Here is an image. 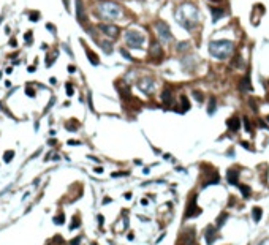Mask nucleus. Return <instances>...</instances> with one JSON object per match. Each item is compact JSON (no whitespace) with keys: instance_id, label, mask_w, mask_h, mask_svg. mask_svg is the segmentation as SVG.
<instances>
[{"instance_id":"obj_1","label":"nucleus","mask_w":269,"mask_h":245,"mask_svg":"<svg viewBox=\"0 0 269 245\" xmlns=\"http://www.w3.org/2000/svg\"><path fill=\"white\" fill-rule=\"evenodd\" d=\"M209 52L218 60L228 59V55L233 52V43L228 40H220V41H211Z\"/></svg>"},{"instance_id":"obj_2","label":"nucleus","mask_w":269,"mask_h":245,"mask_svg":"<svg viewBox=\"0 0 269 245\" xmlns=\"http://www.w3.org/2000/svg\"><path fill=\"white\" fill-rule=\"evenodd\" d=\"M97 15L101 19L106 21H113L122 16V8L117 3H111V2H105L97 6Z\"/></svg>"},{"instance_id":"obj_3","label":"nucleus","mask_w":269,"mask_h":245,"mask_svg":"<svg viewBox=\"0 0 269 245\" xmlns=\"http://www.w3.org/2000/svg\"><path fill=\"white\" fill-rule=\"evenodd\" d=\"M195 10L192 5H184L181 8L177 10L176 13V18H177V22H181L184 27H187V29H192L193 25L196 22V15H190V13Z\"/></svg>"},{"instance_id":"obj_4","label":"nucleus","mask_w":269,"mask_h":245,"mask_svg":"<svg viewBox=\"0 0 269 245\" xmlns=\"http://www.w3.org/2000/svg\"><path fill=\"white\" fill-rule=\"evenodd\" d=\"M125 43L128 47L133 49H141L144 44V35L136 32V30H127L125 32Z\"/></svg>"},{"instance_id":"obj_5","label":"nucleus","mask_w":269,"mask_h":245,"mask_svg":"<svg viewBox=\"0 0 269 245\" xmlns=\"http://www.w3.org/2000/svg\"><path fill=\"white\" fill-rule=\"evenodd\" d=\"M155 29H157V35H158V38H160L162 41H171L173 40V35H171V30H169V27L166 22H163V21H157L155 22Z\"/></svg>"},{"instance_id":"obj_6","label":"nucleus","mask_w":269,"mask_h":245,"mask_svg":"<svg viewBox=\"0 0 269 245\" xmlns=\"http://www.w3.org/2000/svg\"><path fill=\"white\" fill-rule=\"evenodd\" d=\"M138 87H139L141 92L144 93H152L154 92V89H155V82L152 78H141L139 81H138Z\"/></svg>"},{"instance_id":"obj_7","label":"nucleus","mask_w":269,"mask_h":245,"mask_svg":"<svg viewBox=\"0 0 269 245\" xmlns=\"http://www.w3.org/2000/svg\"><path fill=\"white\" fill-rule=\"evenodd\" d=\"M98 29H100L103 33H105V35H108L109 38H116L117 35H119V27H116V25H113V24H100Z\"/></svg>"},{"instance_id":"obj_8","label":"nucleus","mask_w":269,"mask_h":245,"mask_svg":"<svg viewBox=\"0 0 269 245\" xmlns=\"http://www.w3.org/2000/svg\"><path fill=\"white\" fill-rule=\"evenodd\" d=\"M150 57H155V60L158 62V60H162V57H163V51H162V46L158 44V41H155V40H152L150 41Z\"/></svg>"},{"instance_id":"obj_9","label":"nucleus","mask_w":269,"mask_h":245,"mask_svg":"<svg viewBox=\"0 0 269 245\" xmlns=\"http://www.w3.org/2000/svg\"><path fill=\"white\" fill-rule=\"evenodd\" d=\"M114 86H116L117 90H119V93H120L122 98H127V96L130 98V87H128V84H125L123 81H117Z\"/></svg>"},{"instance_id":"obj_10","label":"nucleus","mask_w":269,"mask_h":245,"mask_svg":"<svg viewBox=\"0 0 269 245\" xmlns=\"http://www.w3.org/2000/svg\"><path fill=\"white\" fill-rule=\"evenodd\" d=\"M76 18L81 24L86 22V11H84V5H82V0H76Z\"/></svg>"},{"instance_id":"obj_11","label":"nucleus","mask_w":269,"mask_h":245,"mask_svg":"<svg viewBox=\"0 0 269 245\" xmlns=\"http://www.w3.org/2000/svg\"><path fill=\"white\" fill-rule=\"evenodd\" d=\"M195 201H196V196H193V199L190 201V204H189V207H187V212H185V218H190V217L198 215L199 212H201V211H199V209L196 207Z\"/></svg>"},{"instance_id":"obj_12","label":"nucleus","mask_w":269,"mask_h":245,"mask_svg":"<svg viewBox=\"0 0 269 245\" xmlns=\"http://www.w3.org/2000/svg\"><path fill=\"white\" fill-rule=\"evenodd\" d=\"M162 101L166 104V106H169V104L173 103V95H171V90H169V89H165V90H163V93H162Z\"/></svg>"},{"instance_id":"obj_13","label":"nucleus","mask_w":269,"mask_h":245,"mask_svg":"<svg viewBox=\"0 0 269 245\" xmlns=\"http://www.w3.org/2000/svg\"><path fill=\"white\" fill-rule=\"evenodd\" d=\"M228 127H230V130H231V131H238V130H239V127H241V120H239L238 117L230 119V120H228Z\"/></svg>"},{"instance_id":"obj_14","label":"nucleus","mask_w":269,"mask_h":245,"mask_svg":"<svg viewBox=\"0 0 269 245\" xmlns=\"http://www.w3.org/2000/svg\"><path fill=\"white\" fill-rule=\"evenodd\" d=\"M239 89L242 90V92H247V90L250 89V78L249 76H245V78L241 81V84H239Z\"/></svg>"},{"instance_id":"obj_15","label":"nucleus","mask_w":269,"mask_h":245,"mask_svg":"<svg viewBox=\"0 0 269 245\" xmlns=\"http://www.w3.org/2000/svg\"><path fill=\"white\" fill-rule=\"evenodd\" d=\"M228 182H230V184H233V185L238 184V171H234V169L228 171Z\"/></svg>"},{"instance_id":"obj_16","label":"nucleus","mask_w":269,"mask_h":245,"mask_svg":"<svg viewBox=\"0 0 269 245\" xmlns=\"http://www.w3.org/2000/svg\"><path fill=\"white\" fill-rule=\"evenodd\" d=\"M65 128H67V130H70V131H76V130L79 128V123H78V120L71 119V122L65 123Z\"/></svg>"},{"instance_id":"obj_17","label":"nucleus","mask_w":269,"mask_h":245,"mask_svg":"<svg viewBox=\"0 0 269 245\" xmlns=\"http://www.w3.org/2000/svg\"><path fill=\"white\" fill-rule=\"evenodd\" d=\"M214 237H215V229H214V228H208V231H206V240H208L209 245L212 243Z\"/></svg>"},{"instance_id":"obj_18","label":"nucleus","mask_w":269,"mask_h":245,"mask_svg":"<svg viewBox=\"0 0 269 245\" xmlns=\"http://www.w3.org/2000/svg\"><path fill=\"white\" fill-rule=\"evenodd\" d=\"M87 51V55H89V62H90L92 65H98L100 64V60L97 59V55H95V52H92V51H89V49H86Z\"/></svg>"},{"instance_id":"obj_19","label":"nucleus","mask_w":269,"mask_h":245,"mask_svg":"<svg viewBox=\"0 0 269 245\" xmlns=\"http://www.w3.org/2000/svg\"><path fill=\"white\" fill-rule=\"evenodd\" d=\"M211 11H212V15H214V21H218L220 16H223V13H225L223 10H217V8H214V6L211 8Z\"/></svg>"},{"instance_id":"obj_20","label":"nucleus","mask_w":269,"mask_h":245,"mask_svg":"<svg viewBox=\"0 0 269 245\" xmlns=\"http://www.w3.org/2000/svg\"><path fill=\"white\" fill-rule=\"evenodd\" d=\"M100 46H101V49H103L106 54H109V52L113 51V46H111V43H108V41H103V43H100Z\"/></svg>"},{"instance_id":"obj_21","label":"nucleus","mask_w":269,"mask_h":245,"mask_svg":"<svg viewBox=\"0 0 269 245\" xmlns=\"http://www.w3.org/2000/svg\"><path fill=\"white\" fill-rule=\"evenodd\" d=\"M214 111H215V98H211L209 100V109H208V113L209 114H214Z\"/></svg>"},{"instance_id":"obj_22","label":"nucleus","mask_w":269,"mask_h":245,"mask_svg":"<svg viewBox=\"0 0 269 245\" xmlns=\"http://www.w3.org/2000/svg\"><path fill=\"white\" fill-rule=\"evenodd\" d=\"M181 103H182V109H184V111H187V109L190 108V103H189V100H187V96H181Z\"/></svg>"},{"instance_id":"obj_23","label":"nucleus","mask_w":269,"mask_h":245,"mask_svg":"<svg viewBox=\"0 0 269 245\" xmlns=\"http://www.w3.org/2000/svg\"><path fill=\"white\" fill-rule=\"evenodd\" d=\"M13 157H15V152H13V150H8V152H5V157H3V158H5V162L8 163V162H11Z\"/></svg>"},{"instance_id":"obj_24","label":"nucleus","mask_w":269,"mask_h":245,"mask_svg":"<svg viewBox=\"0 0 269 245\" xmlns=\"http://www.w3.org/2000/svg\"><path fill=\"white\" fill-rule=\"evenodd\" d=\"M253 218L257 220V221L261 218V209H258V207H255V209H253Z\"/></svg>"},{"instance_id":"obj_25","label":"nucleus","mask_w":269,"mask_h":245,"mask_svg":"<svg viewBox=\"0 0 269 245\" xmlns=\"http://www.w3.org/2000/svg\"><path fill=\"white\" fill-rule=\"evenodd\" d=\"M29 16H30V21H38V18H40V13L38 11H32V13H29Z\"/></svg>"},{"instance_id":"obj_26","label":"nucleus","mask_w":269,"mask_h":245,"mask_svg":"<svg viewBox=\"0 0 269 245\" xmlns=\"http://www.w3.org/2000/svg\"><path fill=\"white\" fill-rule=\"evenodd\" d=\"M241 190H242V194H244V198H247V196L250 194V190L247 188L245 185H241Z\"/></svg>"},{"instance_id":"obj_27","label":"nucleus","mask_w":269,"mask_h":245,"mask_svg":"<svg viewBox=\"0 0 269 245\" xmlns=\"http://www.w3.org/2000/svg\"><path fill=\"white\" fill-rule=\"evenodd\" d=\"M120 52H122V55H123V57H125V59H128V60H133V57H132V55H130L127 51H125V49H120Z\"/></svg>"},{"instance_id":"obj_28","label":"nucleus","mask_w":269,"mask_h":245,"mask_svg":"<svg viewBox=\"0 0 269 245\" xmlns=\"http://www.w3.org/2000/svg\"><path fill=\"white\" fill-rule=\"evenodd\" d=\"M65 87H67V93H68V96H71V95H73V86H71V84H67Z\"/></svg>"},{"instance_id":"obj_29","label":"nucleus","mask_w":269,"mask_h":245,"mask_svg":"<svg viewBox=\"0 0 269 245\" xmlns=\"http://www.w3.org/2000/svg\"><path fill=\"white\" fill-rule=\"evenodd\" d=\"M193 95H195L196 101H203V95H201V92H193Z\"/></svg>"},{"instance_id":"obj_30","label":"nucleus","mask_w":269,"mask_h":245,"mask_svg":"<svg viewBox=\"0 0 269 245\" xmlns=\"http://www.w3.org/2000/svg\"><path fill=\"white\" fill-rule=\"evenodd\" d=\"M76 226H79V220H78V218H74V221L71 223V226H70V229H74V228H76Z\"/></svg>"},{"instance_id":"obj_31","label":"nucleus","mask_w":269,"mask_h":245,"mask_svg":"<svg viewBox=\"0 0 269 245\" xmlns=\"http://www.w3.org/2000/svg\"><path fill=\"white\" fill-rule=\"evenodd\" d=\"M25 92L29 93V96H35V92H33V90H32L30 87H25Z\"/></svg>"},{"instance_id":"obj_32","label":"nucleus","mask_w":269,"mask_h":245,"mask_svg":"<svg viewBox=\"0 0 269 245\" xmlns=\"http://www.w3.org/2000/svg\"><path fill=\"white\" fill-rule=\"evenodd\" d=\"M244 122H245V128H247V131H249L252 127H250V122H249V119H244Z\"/></svg>"},{"instance_id":"obj_33","label":"nucleus","mask_w":269,"mask_h":245,"mask_svg":"<svg viewBox=\"0 0 269 245\" xmlns=\"http://www.w3.org/2000/svg\"><path fill=\"white\" fill-rule=\"evenodd\" d=\"M68 144H70V145H79L81 142L79 141H73V139H71V141H68Z\"/></svg>"},{"instance_id":"obj_34","label":"nucleus","mask_w":269,"mask_h":245,"mask_svg":"<svg viewBox=\"0 0 269 245\" xmlns=\"http://www.w3.org/2000/svg\"><path fill=\"white\" fill-rule=\"evenodd\" d=\"M30 40H32V32L25 33V41H30Z\"/></svg>"},{"instance_id":"obj_35","label":"nucleus","mask_w":269,"mask_h":245,"mask_svg":"<svg viewBox=\"0 0 269 245\" xmlns=\"http://www.w3.org/2000/svg\"><path fill=\"white\" fill-rule=\"evenodd\" d=\"M57 223V225H60V223H64V220H62V217H56V220H54Z\"/></svg>"},{"instance_id":"obj_36","label":"nucleus","mask_w":269,"mask_h":245,"mask_svg":"<svg viewBox=\"0 0 269 245\" xmlns=\"http://www.w3.org/2000/svg\"><path fill=\"white\" fill-rule=\"evenodd\" d=\"M78 243H79V237H78V239H73V240H71V245H78Z\"/></svg>"},{"instance_id":"obj_37","label":"nucleus","mask_w":269,"mask_h":245,"mask_svg":"<svg viewBox=\"0 0 269 245\" xmlns=\"http://www.w3.org/2000/svg\"><path fill=\"white\" fill-rule=\"evenodd\" d=\"M16 44H18V43H16V40H11V41H10V46H13V47H16Z\"/></svg>"},{"instance_id":"obj_38","label":"nucleus","mask_w":269,"mask_h":245,"mask_svg":"<svg viewBox=\"0 0 269 245\" xmlns=\"http://www.w3.org/2000/svg\"><path fill=\"white\" fill-rule=\"evenodd\" d=\"M68 71H70V73H74V67L70 65V67H68Z\"/></svg>"},{"instance_id":"obj_39","label":"nucleus","mask_w":269,"mask_h":245,"mask_svg":"<svg viewBox=\"0 0 269 245\" xmlns=\"http://www.w3.org/2000/svg\"><path fill=\"white\" fill-rule=\"evenodd\" d=\"M46 27H48V29H49V30H52V32H54V30H56V29H54V25H51V24H48Z\"/></svg>"},{"instance_id":"obj_40","label":"nucleus","mask_w":269,"mask_h":245,"mask_svg":"<svg viewBox=\"0 0 269 245\" xmlns=\"http://www.w3.org/2000/svg\"><path fill=\"white\" fill-rule=\"evenodd\" d=\"M212 2H220V0H212Z\"/></svg>"}]
</instances>
